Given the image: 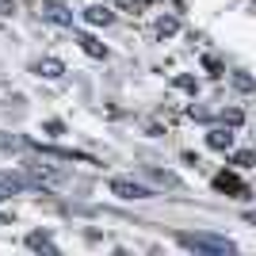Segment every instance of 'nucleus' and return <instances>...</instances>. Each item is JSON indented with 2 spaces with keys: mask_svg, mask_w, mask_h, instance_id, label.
<instances>
[{
  "mask_svg": "<svg viewBox=\"0 0 256 256\" xmlns=\"http://www.w3.org/2000/svg\"><path fill=\"white\" fill-rule=\"evenodd\" d=\"M180 245L203 248V252H230V248H234L226 237H206V234H180Z\"/></svg>",
  "mask_w": 256,
  "mask_h": 256,
  "instance_id": "f257e3e1",
  "label": "nucleus"
},
{
  "mask_svg": "<svg viewBox=\"0 0 256 256\" xmlns=\"http://www.w3.org/2000/svg\"><path fill=\"white\" fill-rule=\"evenodd\" d=\"M111 195H118V199H150V188H146V184H134V180H122V176H118V180H111Z\"/></svg>",
  "mask_w": 256,
  "mask_h": 256,
  "instance_id": "f03ea898",
  "label": "nucleus"
},
{
  "mask_svg": "<svg viewBox=\"0 0 256 256\" xmlns=\"http://www.w3.org/2000/svg\"><path fill=\"white\" fill-rule=\"evenodd\" d=\"M42 16L50 23H62V27H73V16H69V8L65 4H58V0H46L42 4Z\"/></svg>",
  "mask_w": 256,
  "mask_h": 256,
  "instance_id": "7ed1b4c3",
  "label": "nucleus"
},
{
  "mask_svg": "<svg viewBox=\"0 0 256 256\" xmlns=\"http://www.w3.org/2000/svg\"><path fill=\"white\" fill-rule=\"evenodd\" d=\"M84 20L92 23V27H107V23L115 20V12L107 8V4H92V8H84Z\"/></svg>",
  "mask_w": 256,
  "mask_h": 256,
  "instance_id": "20e7f679",
  "label": "nucleus"
},
{
  "mask_svg": "<svg viewBox=\"0 0 256 256\" xmlns=\"http://www.w3.org/2000/svg\"><path fill=\"white\" fill-rule=\"evenodd\" d=\"M27 248H34V252H58V245H54L50 241V234H38V230H34V234H27Z\"/></svg>",
  "mask_w": 256,
  "mask_h": 256,
  "instance_id": "39448f33",
  "label": "nucleus"
},
{
  "mask_svg": "<svg viewBox=\"0 0 256 256\" xmlns=\"http://www.w3.org/2000/svg\"><path fill=\"white\" fill-rule=\"evenodd\" d=\"M62 73H65V65L58 62V58H42V62H38V76H46V80H58Z\"/></svg>",
  "mask_w": 256,
  "mask_h": 256,
  "instance_id": "423d86ee",
  "label": "nucleus"
},
{
  "mask_svg": "<svg viewBox=\"0 0 256 256\" xmlns=\"http://www.w3.org/2000/svg\"><path fill=\"white\" fill-rule=\"evenodd\" d=\"M76 42H80V50H84L88 58H107L104 42H96V38H92V34H76Z\"/></svg>",
  "mask_w": 256,
  "mask_h": 256,
  "instance_id": "0eeeda50",
  "label": "nucleus"
},
{
  "mask_svg": "<svg viewBox=\"0 0 256 256\" xmlns=\"http://www.w3.org/2000/svg\"><path fill=\"white\" fill-rule=\"evenodd\" d=\"M206 142H210V150H230V146H234V134H230V130H210V134H206Z\"/></svg>",
  "mask_w": 256,
  "mask_h": 256,
  "instance_id": "6e6552de",
  "label": "nucleus"
},
{
  "mask_svg": "<svg viewBox=\"0 0 256 256\" xmlns=\"http://www.w3.org/2000/svg\"><path fill=\"white\" fill-rule=\"evenodd\" d=\"M176 31H180V20H176V16H160L157 20V34L160 38H172Z\"/></svg>",
  "mask_w": 256,
  "mask_h": 256,
  "instance_id": "1a4fd4ad",
  "label": "nucleus"
},
{
  "mask_svg": "<svg viewBox=\"0 0 256 256\" xmlns=\"http://www.w3.org/2000/svg\"><path fill=\"white\" fill-rule=\"evenodd\" d=\"M31 176H34V180H46V184H58V180H62V172L50 168V164H31Z\"/></svg>",
  "mask_w": 256,
  "mask_h": 256,
  "instance_id": "9d476101",
  "label": "nucleus"
},
{
  "mask_svg": "<svg viewBox=\"0 0 256 256\" xmlns=\"http://www.w3.org/2000/svg\"><path fill=\"white\" fill-rule=\"evenodd\" d=\"M20 188H23V180H0V203H4V199H12Z\"/></svg>",
  "mask_w": 256,
  "mask_h": 256,
  "instance_id": "9b49d317",
  "label": "nucleus"
},
{
  "mask_svg": "<svg viewBox=\"0 0 256 256\" xmlns=\"http://www.w3.org/2000/svg\"><path fill=\"white\" fill-rule=\"evenodd\" d=\"M214 188H222V192H241V184H237V176H218V180H214Z\"/></svg>",
  "mask_w": 256,
  "mask_h": 256,
  "instance_id": "f8f14e48",
  "label": "nucleus"
},
{
  "mask_svg": "<svg viewBox=\"0 0 256 256\" xmlns=\"http://www.w3.org/2000/svg\"><path fill=\"white\" fill-rule=\"evenodd\" d=\"M234 84H237V88H241V92H252V80H248V76H245V73H237V76H234Z\"/></svg>",
  "mask_w": 256,
  "mask_h": 256,
  "instance_id": "ddd939ff",
  "label": "nucleus"
},
{
  "mask_svg": "<svg viewBox=\"0 0 256 256\" xmlns=\"http://www.w3.org/2000/svg\"><path fill=\"white\" fill-rule=\"evenodd\" d=\"M20 146V138H8V134H0V150H16Z\"/></svg>",
  "mask_w": 256,
  "mask_h": 256,
  "instance_id": "4468645a",
  "label": "nucleus"
},
{
  "mask_svg": "<svg viewBox=\"0 0 256 256\" xmlns=\"http://www.w3.org/2000/svg\"><path fill=\"white\" fill-rule=\"evenodd\" d=\"M176 84H180L184 92H195V80H192V76H180V80H176Z\"/></svg>",
  "mask_w": 256,
  "mask_h": 256,
  "instance_id": "2eb2a0df",
  "label": "nucleus"
},
{
  "mask_svg": "<svg viewBox=\"0 0 256 256\" xmlns=\"http://www.w3.org/2000/svg\"><path fill=\"white\" fill-rule=\"evenodd\" d=\"M0 226H4V222H0Z\"/></svg>",
  "mask_w": 256,
  "mask_h": 256,
  "instance_id": "dca6fc26",
  "label": "nucleus"
}]
</instances>
